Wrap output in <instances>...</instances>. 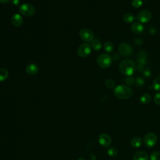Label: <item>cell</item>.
Returning <instances> with one entry per match:
<instances>
[{"label":"cell","mask_w":160,"mask_h":160,"mask_svg":"<svg viewBox=\"0 0 160 160\" xmlns=\"http://www.w3.org/2000/svg\"><path fill=\"white\" fill-rule=\"evenodd\" d=\"M114 94L121 100H126L133 95L134 90L128 86L120 85L114 89Z\"/></svg>","instance_id":"cell-1"},{"label":"cell","mask_w":160,"mask_h":160,"mask_svg":"<svg viewBox=\"0 0 160 160\" xmlns=\"http://www.w3.org/2000/svg\"><path fill=\"white\" fill-rule=\"evenodd\" d=\"M119 70L123 74L131 76L135 71L136 65L133 60L130 59H126L120 63Z\"/></svg>","instance_id":"cell-2"},{"label":"cell","mask_w":160,"mask_h":160,"mask_svg":"<svg viewBox=\"0 0 160 160\" xmlns=\"http://www.w3.org/2000/svg\"><path fill=\"white\" fill-rule=\"evenodd\" d=\"M113 62L112 57L108 54H101L97 58V63L102 68H108Z\"/></svg>","instance_id":"cell-3"},{"label":"cell","mask_w":160,"mask_h":160,"mask_svg":"<svg viewBox=\"0 0 160 160\" xmlns=\"http://www.w3.org/2000/svg\"><path fill=\"white\" fill-rule=\"evenodd\" d=\"M20 13L25 17H32L35 13L36 9L34 6L29 3H25L20 6Z\"/></svg>","instance_id":"cell-4"},{"label":"cell","mask_w":160,"mask_h":160,"mask_svg":"<svg viewBox=\"0 0 160 160\" xmlns=\"http://www.w3.org/2000/svg\"><path fill=\"white\" fill-rule=\"evenodd\" d=\"M80 38L85 42L92 41L94 39V34L88 28H83L80 32Z\"/></svg>","instance_id":"cell-5"},{"label":"cell","mask_w":160,"mask_h":160,"mask_svg":"<svg viewBox=\"0 0 160 160\" xmlns=\"http://www.w3.org/2000/svg\"><path fill=\"white\" fill-rule=\"evenodd\" d=\"M158 141V138L156 135L153 133H148L144 139V143L147 147L151 148L156 145Z\"/></svg>","instance_id":"cell-6"},{"label":"cell","mask_w":160,"mask_h":160,"mask_svg":"<svg viewBox=\"0 0 160 160\" xmlns=\"http://www.w3.org/2000/svg\"><path fill=\"white\" fill-rule=\"evenodd\" d=\"M78 55L81 58H86L90 55L91 47L88 43H83L80 46L78 49Z\"/></svg>","instance_id":"cell-7"},{"label":"cell","mask_w":160,"mask_h":160,"mask_svg":"<svg viewBox=\"0 0 160 160\" xmlns=\"http://www.w3.org/2000/svg\"><path fill=\"white\" fill-rule=\"evenodd\" d=\"M119 54L124 57H128L132 55L133 50L131 46L126 43H121L118 47Z\"/></svg>","instance_id":"cell-8"},{"label":"cell","mask_w":160,"mask_h":160,"mask_svg":"<svg viewBox=\"0 0 160 160\" xmlns=\"http://www.w3.org/2000/svg\"><path fill=\"white\" fill-rule=\"evenodd\" d=\"M98 141L101 145L104 148H107L110 146L112 140L110 136L108 134L103 133L98 137Z\"/></svg>","instance_id":"cell-9"},{"label":"cell","mask_w":160,"mask_h":160,"mask_svg":"<svg viewBox=\"0 0 160 160\" xmlns=\"http://www.w3.org/2000/svg\"><path fill=\"white\" fill-rule=\"evenodd\" d=\"M152 18V14L148 10L141 11L137 16V19L143 23H146L149 22Z\"/></svg>","instance_id":"cell-10"},{"label":"cell","mask_w":160,"mask_h":160,"mask_svg":"<svg viewBox=\"0 0 160 160\" xmlns=\"http://www.w3.org/2000/svg\"><path fill=\"white\" fill-rule=\"evenodd\" d=\"M136 61L138 64L144 65L147 63V53L144 51H140L136 56Z\"/></svg>","instance_id":"cell-11"},{"label":"cell","mask_w":160,"mask_h":160,"mask_svg":"<svg viewBox=\"0 0 160 160\" xmlns=\"http://www.w3.org/2000/svg\"><path fill=\"white\" fill-rule=\"evenodd\" d=\"M11 23L14 26L20 27L23 23V19L20 14H14L11 18Z\"/></svg>","instance_id":"cell-12"},{"label":"cell","mask_w":160,"mask_h":160,"mask_svg":"<svg viewBox=\"0 0 160 160\" xmlns=\"http://www.w3.org/2000/svg\"><path fill=\"white\" fill-rule=\"evenodd\" d=\"M26 72L27 74L29 75H35L38 73L39 71V68L36 65L31 63L29 64L26 66Z\"/></svg>","instance_id":"cell-13"},{"label":"cell","mask_w":160,"mask_h":160,"mask_svg":"<svg viewBox=\"0 0 160 160\" xmlns=\"http://www.w3.org/2000/svg\"><path fill=\"white\" fill-rule=\"evenodd\" d=\"M133 160H149V156L146 152L138 151L133 155Z\"/></svg>","instance_id":"cell-14"},{"label":"cell","mask_w":160,"mask_h":160,"mask_svg":"<svg viewBox=\"0 0 160 160\" xmlns=\"http://www.w3.org/2000/svg\"><path fill=\"white\" fill-rule=\"evenodd\" d=\"M131 29L133 33L135 34H140L143 31V26L140 23L134 22L131 25Z\"/></svg>","instance_id":"cell-15"},{"label":"cell","mask_w":160,"mask_h":160,"mask_svg":"<svg viewBox=\"0 0 160 160\" xmlns=\"http://www.w3.org/2000/svg\"><path fill=\"white\" fill-rule=\"evenodd\" d=\"M142 144V140L140 137H134L131 141V145L134 148H139Z\"/></svg>","instance_id":"cell-16"},{"label":"cell","mask_w":160,"mask_h":160,"mask_svg":"<svg viewBox=\"0 0 160 160\" xmlns=\"http://www.w3.org/2000/svg\"><path fill=\"white\" fill-rule=\"evenodd\" d=\"M91 47L95 50L99 51L101 48V43L98 39H93L91 41Z\"/></svg>","instance_id":"cell-17"},{"label":"cell","mask_w":160,"mask_h":160,"mask_svg":"<svg viewBox=\"0 0 160 160\" xmlns=\"http://www.w3.org/2000/svg\"><path fill=\"white\" fill-rule=\"evenodd\" d=\"M151 100V97L150 95L148 93L143 94L140 98V101L142 104H148Z\"/></svg>","instance_id":"cell-18"},{"label":"cell","mask_w":160,"mask_h":160,"mask_svg":"<svg viewBox=\"0 0 160 160\" xmlns=\"http://www.w3.org/2000/svg\"><path fill=\"white\" fill-rule=\"evenodd\" d=\"M104 50L106 53H111L114 51V45L111 42L107 41L104 44Z\"/></svg>","instance_id":"cell-19"},{"label":"cell","mask_w":160,"mask_h":160,"mask_svg":"<svg viewBox=\"0 0 160 160\" xmlns=\"http://www.w3.org/2000/svg\"><path fill=\"white\" fill-rule=\"evenodd\" d=\"M8 71L5 68L0 69V81H4L8 78Z\"/></svg>","instance_id":"cell-20"},{"label":"cell","mask_w":160,"mask_h":160,"mask_svg":"<svg viewBox=\"0 0 160 160\" xmlns=\"http://www.w3.org/2000/svg\"><path fill=\"white\" fill-rule=\"evenodd\" d=\"M123 20L127 23H131L135 20V17L131 13H127L124 16Z\"/></svg>","instance_id":"cell-21"},{"label":"cell","mask_w":160,"mask_h":160,"mask_svg":"<svg viewBox=\"0 0 160 160\" xmlns=\"http://www.w3.org/2000/svg\"><path fill=\"white\" fill-rule=\"evenodd\" d=\"M107 153L108 155L111 156V157H115L118 154V151L117 149L114 148V147H111L110 148H109L107 151Z\"/></svg>","instance_id":"cell-22"},{"label":"cell","mask_w":160,"mask_h":160,"mask_svg":"<svg viewBox=\"0 0 160 160\" xmlns=\"http://www.w3.org/2000/svg\"><path fill=\"white\" fill-rule=\"evenodd\" d=\"M144 84V80L141 77H137L135 79V85L138 88H141Z\"/></svg>","instance_id":"cell-23"},{"label":"cell","mask_w":160,"mask_h":160,"mask_svg":"<svg viewBox=\"0 0 160 160\" xmlns=\"http://www.w3.org/2000/svg\"><path fill=\"white\" fill-rule=\"evenodd\" d=\"M105 85L108 88L111 89L115 86V82L111 79H108L105 81Z\"/></svg>","instance_id":"cell-24"},{"label":"cell","mask_w":160,"mask_h":160,"mask_svg":"<svg viewBox=\"0 0 160 160\" xmlns=\"http://www.w3.org/2000/svg\"><path fill=\"white\" fill-rule=\"evenodd\" d=\"M153 86L155 90L160 91V76H158L155 80Z\"/></svg>","instance_id":"cell-25"},{"label":"cell","mask_w":160,"mask_h":160,"mask_svg":"<svg viewBox=\"0 0 160 160\" xmlns=\"http://www.w3.org/2000/svg\"><path fill=\"white\" fill-rule=\"evenodd\" d=\"M125 81L128 85L130 86V85H133V84L135 83V79L133 77H131V76H128V77H126L125 79Z\"/></svg>","instance_id":"cell-26"},{"label":"cell","mask_w":160,"mask_h":160,"mask_svg":"<svg viewBox=\"0 0 160 160\" xmlns=\"http://www.w3.org/2000/svg\"><path fill=\"white\" fill-rule=\"evenodd\" d=\"M151 160H160V152L155 151L150 156Z\"/></svg>","instance_id":"cell-27"},{"label":"cell","mask_w":160,"mask_h":160,"mask_svg":"<svg viewBox=\"0 0 160 160\" xmlns=\"http://www.w3.org/2000/svg\"><path fill=\"white\" fill-rule=\"evenodd\" d=\"M142 5H143V2L141 0H133L131 3L132 6L135 8H138L142 6Z\"/></svg>","instance_id":"cell-28"},{"label":"cell","mask_w":160,"mask_h":160,"mask_svg":"<svg viewBox=\"0 0 160 160\" xmlns=\"http://www.w3.org/2000/svg\"><path fill=\"white\" fill-rule=\"evenodd\" d=\"M143 74L144 77L148 78L151 76V71L149 68H146V69H144L143 71Z\"/></svg>","instance_id":"cell-29"},{"label":"cell","mask_w":160,"mask_h":160,"mask_svg":"<svg viewBox=\"0 0 160 160\" xmlns=\"http://www.w3.org/2000/svg\"><path fill=\"white\" fill-rule=\"evenodd\" d=\"M154 101L156 104L160 105V93H158L155 95Z\"/></svg>","instance_id":"cell-30"},{"label":"cell","mask_w":160,"mask_h":160,"mask_svg":"<svg viewBox=\"0 0 160 160\" xmlns=\"http://www.w3.org/2000/svg\"><path fill=\"white\" fill-rule=\"evenodd\" d=\"M136 70H138V71H143L144 70V68H143V65L138 64V66L136 67Z\"/></svg>","instance_id":"cell-31"},{"label":"cell","mask_w":160,"mask_h":160,"mask_svg":"<svg viewBox=\"0 0 160 160\" xmlns=\"http://www.w3.org/2000/svg\"><path fill=\"white\" fill-rule=\"evenodd\" d=\"M11 3L14 5V6H17L18 5L20 4V0H10Z\"/></svg>","instance_id":"cell-32"},{"label":"cell","mask_w":160,"mask_h":160,"mask_svg":"<svg viewBox=\"0 0 160 160\" xmlns=\"http://www.w3.org/2000/svg\"><path fill=\"white\" fill-rule=\"evenodd\" d=\"M149 33L151 34H152V35L156 34V28H155L154 27H151L149 29Z\"/></svg>","instance_id":"cell-33"},{"label":"cell","mask_w":160,"mask_h":160,"mask_svg":"<svg viewBox=\"0 0 160 160\" xmlns=\"http://www.w3.org/2000/svg\"><path fill=\"white\" fill-rule=\"evenodd\" d=\"M119 58V55L118 54H117V53H115V54H114L113 57H112V59H115V60H118Z\"/></svg>","instance_id":"cell-34"},{"label":"cell","mask_w":160,"mask_h":160,"mask_svg":"<svg viewBox=\"0 0 160 160\" xmlns=\"http://www.w3.org/2000/svg\"><path fill=\"white\" fill-rule=\"evenodd\" d=\"M96 156L93 154H91L89 155V159L90 160H96Z\"/></svg>","instance_id":"cell-35"},{"label":"cell","mask_w":160,"mask_h":160,"mask_svg":"<svg viewBox=\"0 0 160 160\" xmlns=\"http://www.w3.org/2000/svg\"><path fill=\"white\" fill-rule=\"evenodd\" d=\"M142 43H143V41H142L141 40H140V39H136V40H135V43H136V44L140 45V44H142Z\"/></svg>","instance_id":"cell-36"},{"label":"cell","mask_w":160,"mask_h":160,"mask_svg":"<svg viewBox=\"0 0 160 160\" xmlns=\"http://www.w3.org/2000/svg\"><path fill=\"white\" fill-rule=\"evenodd\" d=\"M10 0H0V3L2 4H6L8 3Z\"/></svg>","instance_id":"cell-37"},{"label":"cell","mask_w":160,"mask_h":160,"mask_svg":"<svg viewBox=\"0 0 160 160\" xmlns=\"http://www.w3.org/2000/svg\"><path fill=\"white\" fill-rule=\"evenodd\" d=\"M78 160H86V159L83 158H79Z\"/></svg>","instance_id":"cell-38"},{"label":"cell","mask_w":160,"mask_h":160,"mask_svg":"<svg viewBox=\"0 0 160 160\" xmlns=\"http://www.w3.org/2000/svg\"><path fill=\"white\" fill-rule=\"evenodd\" d=\"M159 23H160V22H159Z\"/></svg>","instance_id":"cell-39"}]
</instances>
